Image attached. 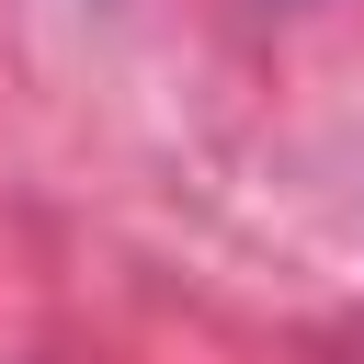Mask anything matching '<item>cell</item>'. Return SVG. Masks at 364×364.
<instances>
[]
</instances>
